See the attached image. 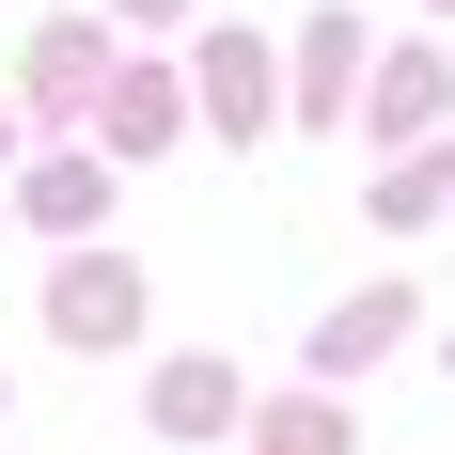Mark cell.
<instances>
[{
    "instance_id": "obj_9",
    "label": "cell",
    "mask_w": 455,
    "mask_h": 455,
    "mask_svg": "<svg viewBox=\"0 0 455 455\" xmlns=\"http://www.w3.org/2000/svg\"><path fill=\"white\" fill-rule=\"evenodd\" d=\"M32 220H47V235L94 220V157H47V173H32Z\"/></svg>"
},
{
    "instance_id": "obj_6",
    "label": "cell",
    "mask_w": 455,
    "mask_h": 455,
    "mask_svg": "<svg viewBox=\"0 0 455 455\" xmlns=\"http://www.w3.org/2000/svg\"><path fill=\"white\" fill-rule=\"evenodd\" d=\"M346 79H362V16H315V47H299V110H346Z\"/></svg>"
},
{
    "instance_id": "obj_11",
    "label": "cell",
    "mask_w": 455,
    "mask_h": 455,
    "mask_svg": "<svg viewBox=\"0 0 455 455\" xmlns=\"http://www.w3.org/2000/svg\"><path fill=\"white\" fill-rule=\"evenodd\" d=\"M0 157H16V110H0Z\"/></svg>"
},
{
    "instance_id": "obj_3",
    "label": "cell",
    "mask_w": 455,
    "mask_h": 455,
    "mask_svg": "<svg viewBox=\"0 0 455 455\" xmlns=\"http://www.w3.org/2000/svg\"><path fill=\"white\" fill-rule=\"evenodd\" d=\"M235 424H251L235 362H157V440H235Z\"/></svg>"
},
{
    "instance_id": "obj_7",
    "label": "cell",
    "mask_w": 455,
    "mask_h": 455,
    "mask_svg": "<svg viewBox=\"0 0 455 455\" xmlns=\"http://www.w3.org/2000/svg\"><path fill=\"white\" fill-rule=\"evenodd\" d=\"M251 455H346V409L330 393H283V409H251Z\"/></svg>"
},
{
    "instance_id": "obj_2",
    "label": "cell",
    "mask_w": 455,
    "mask_h": 455,
    "mask_svg": "<svg viewBox=\"0 0 455 455\" xmlns=\"http://www.w3.org/2000/svg\"><path fill=\"white\" fill-rule=\"evenodd\" d=\"M188 94H204V126H220V141H251V126H267V47H251V32H204Z\"/></svg>"
},
{
    "instance_id": "obj_5",
    "label": "cell",
    "mask_w": 455,
    "mask_h": 455,
    "mask_svg": "<svg viewBox=\"0 0 455 455\" xmlns=\"http://www.w3.org/2000/svg\"><path fill=\"white\" fill-rule=\"evenodd\" d=\"M32 110H110V47H94V32H47L32 47Z\"/></svg>"
},
{
    "instance_id": "obj_4",
    "label": "cell",
    "mask_w": 455,
    "mask_h": 455,
    "mask_svg": "<svg viewBox=\"0 0 455 455\" xmlns=\"http://www.w3.org/2000/svg\"><path fill=\"white\" fill-rule=\"evenodd\" d=\"M377 346H409V283H377V299H330V315H315V377H362Z\"/></svg>"
},
{
    "instance_id": "obj_1",
    "label": "cell",
    "mask_w": 455,
    "mask_h": 455,
    "mask_svg": "<svg viewBox=\"0 0 455 455\" xmlns=\"http://www.w3.org/2000/svg\"><path fill=\"white\" fill-rule=\"evenodd\" d=\"M47 330H63V346H141V251H63Z\"/></svg>"
},
{
    "instance_id": "obj_8",
    "label": "cell",
    "mask_w": 455,
    "mask_h": 455,
    "mask_svg": "<svg viewBox=\"0 0 455 455\" xmlns=\"http://www.w3.org/2000/svg\"><path fill=\"white\" fill-rule=\"evenodd\" d=\"M94 126H110V141H173V79H110Z\"/></svg>"
},
{
    "instance_id": "obj_12",
    "label": "cell",
    "mask_w": 455,
    "mask_h": 455,
    "mask_svg": "<svg viewBox=\"0 0 455 455\" xmlns=\"http://www.w3.org/2000/svg\"><path fill=\"white\" fill-rule=\"evenodd\" d=\"M440 16H455V0H440Z\"/></svg>"
},
{
    "instance_id": "obj_10",
    "label": "cell",
    "mask_w": 455,
    "mask_h": 455,
    "mask_svg": "<svg viewBox=\"0 0 455 455\" xmlns=\"http://www.w3.org/2000/svg\"><path fill=\"white\" fill-rule=\"evenodd\" d=\"M126 16H173V0H126Z\"/></svg>"
}]
</instances>
